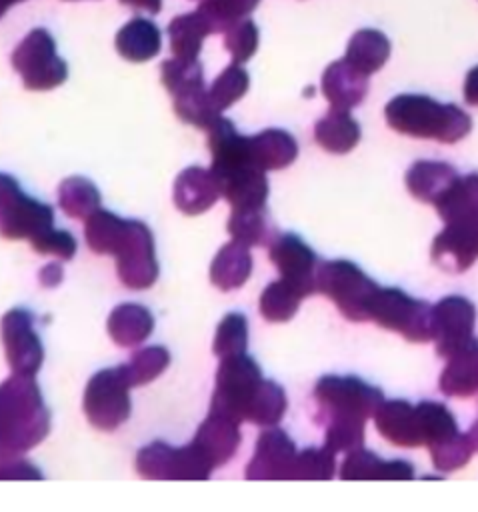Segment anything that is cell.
Segmentation results:
<instances>
[{
	"instance_id": "cell-1",
	"label": "cell",
	"mask_w": 478,
	"mask_h": 512,
	"mask_svg": "<svg viewBox=\"0 0 478 512\" xmlns=\"http://www.w3.org/2000/svg\"><path fill=\"white\" fill-rule=\"evenodd\" d=\"M208 146L212 152L210 172L232 210L266 206L268 180L264 170L250 160L248 136L238 134L232 120L218 116L208 126Z\"/></svg>"
},
{
	"instance_id": "cell-2",
	"label": "cell",
	"mask_w": 478,
	"mask_h": 512,
	"mask_svg": "<svg viewBox=\"0 0 478 512\" xmlns=\"http://www.w3.org/2000/svg\"><path fill=\"white\" fill-rule=\"evenodd\" d=\"M50 430V412L34 376L12 374L0 384V462L40 444Z\"/></svg>"
},
{
	"instance_id": "cell-3",
	"label": "cell",
	"mask_w": 478,
	"mask_h": 512,
	"mask_svg": "<svg viewBox=\"0 0 478 512\" xmlns=\"http://www.w3.org/2000/svg\"><path fill=\"white\" fill-rule=\"evenodd\" d=\"M384 118L388 126L400 134L438 140L454 144L462 140L470 128L472 118L456 104H440L424 94L394 96L386 108Z\"/></svg>"
},
{
	"instance_id": "cell-4",
	"label": "cell",
	"mask_w": 478,
	"mask_h": 512,
	"mask_svg": "<svg viewBox=\"0 0 478 512\" xmlns=\"http://www.w3.org/2000/svg\"><path fill=\"white\" fill-rule=\"evenodd\" d=\"M314 400L320 424L330 420L366 422L376 414L384 396L378 388L356 376H322L314 386Z\"/></svg>"
},
{
	"instance_id": "cell-5",
	"label": "cell",
	"mask_w": 478,
	"mask_h": 512,
	"mask_svg": "<svg viewBox=\"0 0 478 512\" xmlns=\"http://www.w3.org/2000/svg\"><path fill=\"white\" fill-rule=\"evenodd\" d=\"M380 286L348 260H326L318 264L316 292L328 296L352 322L370 320V304Z\"/></svg>"
},
{
	"instance_id": "cell-6",
	"label": "cell",
	"mask_w": 478,
	"mask_h": 512,
	"mask_svg": "<svg viewBox=\"0 0 478 512\" xmlns=\"http://www.w3.org/2000/svg\"><path fill=\"white\" fill-rule=\"evenodd\" d=\"M370 320L398 332L410 342L434 340V308L400 288H378L370 304Z\"/></svg>"
},
{
	"instance_id": "cell-7",
	"label": "cell",
	"mask_w": 478,
	"mask_h": 512,
	"mask_svg": "<svg viewBox=\"0 0 478 512\" xmlns=\"http://www.w3.org/2000/svg\"><path fill=\"white\" fill-rule=\"evenodd\" d=\"M12 66L28 90H52L68 76V66L56 54V42L44 28H34L24 36L12 52Z\"/></svg>"
},
{
	"instance_id": "cell-8",
	"label": "cell",
	"mask_w": 478,
	"mask_h": 512,
	"mask_svg": "<svg viewBox=\"0 0 478 512\" xmlns=\"http://www.w3.org/2000/svg\"><path fill=\"white\" fill-rule=\"evenodd\" d=\"M130 380L124 366L96 372L84 390V414L98 430H116L130 416Z\"/></svg>"
},
{
	"instance_id": "cell-9",
	"label": "cell",
	"mask_w": 478,
	"mask_h": 512,
	"mask_svg": "<svg viewBox=\"0 0 478 512\" xmlns=\"http://www.w3.org/2000/svg\"><path fill=\"white\" fill-rule=\"evenodd\" d=\"M54 210L26 196L18 182L0 174V234L8 240H34L54 228Z\"/></svg>"
},
{
	"instance_id": "cell-10",
	"label": "cell",
	"mask_w": 478,
	"mask_h": 512,
	"mask_svg": "<svg viewBox=\"0 0 478 512\" xmlns=\"http://www.w3.org/2000/svg\"><path fill=\"white\" fill-rule=\"evenodd\" d=\"M262 380V372L250 356L236 354L222 358L216 372V390L212 394L210 410L230 416L236 422L246 420L248 404Z\"/></svg>"
},
{
	"instance_id": "cell-11",
	"label": "cell",
	"mask_w": 478,
	"mask_h": 512,
	"mask_svg": "<svg viewBox=\"0 0 478 512\" xmlns=\"http://www.w3.org/2000/svg\"><path fill=\"white\" fill-rule=\"evenodd\" d=\"M134 464L138 474L150 480H208L214 470L194 442L174 448L156 440L138 450Z\"/></svg>"
},
{
	"instance_id": "cell-12",
	"label": "cell",
	"mask_w": 478,
	"mask_h": 512,
	"mask_svg": "<svg viewBox=\"0 0 478 512\" xmlns=\"http://www.w3.org/2000/svg\"><path fill=\"white\" fill-rule=\"evenodd\" d=\"M116 270L132 290L150 288L158 278L154 240L148 226L140 220H128V230L116 250Z\"/></svg>"
},
{
	"instance_id": "cell-13",
	"label": "cell",
	"mask_w": 478,
	"mask_h": 512,
	"mask_svg": "<svg viewBox=\"0 0 478 512\" xmlns=\"http://www.w3.org/2000/svg\"><path fill=\"white\" fill-rule=\"evenodd\" d=\"M0 332L12 372L34 376L44 360V348L34 330V316L24 308H12L4 314Z\"/></svg>"
},
{
	"instance_id": "cell-14",
	"label": "cell",
	"mask_w": 478,
	"mask_h": 512,
	"mask_svg": "<svg viewBox=\"0 0 478 512\" xmlns=\"http://www.w3.org/2000/svg\"><path fill=\"white\" fill-rule=\"evenodd\" d=\"M270 260L278 268L280 278L292 284L304 298L316 292L318 256L296 234H280L270 244Z\"/></svg>"
},
{
	"instance_id": "cell-15",
	"label": "cell",
	"mask_w": 478,
	"mask_h": 512,
	"mask_svg": "<svg viewBox=\"0 0 478 512\" xmlns=\"http://www.w3.org/2000/svg\"><path fill=\"white\" fill-rule=\"evenodd\" d=\"M432 308L436 352L446 358L474 338L476 308L464 296H446Z\"/></svg>"
},
{
	"instance_id": "cell-16",
	"label": "cell",
	"mask_w": 478,
	"mask_h": 512,
	"mask_svg": "<svg viewBox=\"0 0 478 512\" xmlns=\"http://www.w3.org/2000/svg\"><path fill=\"white\" fill-rule=\"evenodd\" d=\"M430 254L442 270H468L478 258V218L444 222V230L434 238Z\"/></svg>"
},
{
	"instance_id": "cell-17",
	"label": "cell",
	"mask_w": 478,
	"mask_h": 512,
	"mask_svg": "<svg viewBox=\"0 0 478 512\" xmlns=\"http://www.w3.org/2000/svg\"><path fill=\"white\" fill-rule=\"evenodd\" d=\"M296 454V446L284 430L268 428L256 440V450L246 468V478L292 480Z\"/></svg>"
},
{
	"instance_id": "cell-18",
	"label": "cell",
	"mask_w": 478,
	"mask_h": 512,
	"mask_svg": "<svg viewBox=\"0 0 478 512\" xmlns=\"http://www.w3.org/2000/svg\"><path fill=\"white\" fill-rule=\"evenodd\" d=\"M236 420L230 416L210 410L206 420L198 426L194 436V446L210 462L212 468L226 464L240 446V430Z\"/></svg>"
},
{
	"instance_id": "cell-19",
	"label": "cell",
	"mask_w": 478,
	"mask_h": 512,
	"mask_svg": "<svg viewBox=\"0 0 478 512\" xmlns=\"http://www.w3.org/2000/svg\"><path fill=\"white\" fill-rule=\"evenodd\" d=\"M368 92V76L350 66L344 58L332 62L322 74V94L332 108L350 110L358 106Z\"/></svg>"
},
{
	"instance_id": "cell-20",
	"label": "cell",
	"mask_w": 478,
	"mask_h": 512,
	"mask_svg": "<svg viewBox=\"0 0 478 512\" xmlns=\"http://www.w3.org/2000/svg\"><path fill=\"white\" fill-rule=\"evenodd\" d=\"M220 196L214 174L200 166L184 168L174 182V202L184 214L206 212Z\"/></svg>"
},
{
	"instance_id": "cell-21",
	"label": "cell",
	"mask_w": 478,
	"mask_h": 512,
	"mask_svg": "<svg viewBox=\"0 0 478 512\" xmlns=\"http://www.w3.org/2000/svg\"><path fill=\"white\" fill-rule=\"evenodd\" d=\"M342 480H412L414 468L406 460H382L364 446L350 450L340 468Z\"/></svg>"
},
{
	"instance_id": "cell-22",
	"label": "cell",
	"mask_w": 478,
	"mask_h": 512,
	"mask_svg": "<svg viewBox=\"0 0 478 512\" xmlns=\"http://www.w3.org/2000/svg\"><path fill=\"white\" fill-rule=\"evenodd\" d=\"M374 422L378 432L392 444L404 446V448L422 446L416 406H412L410 402L384 400L374 414Z\"/></svg>"
},
{
	"instance_id": "cell-23",
	"label": "cell",
	"mask_w": 478,
	"mask_h": 512,
	"mask_svg": "<svg viewBox=\"0 0 478 512\" xmlns=\"http://www.w3.org/2000/svg\"><path fill=\"white\" fill-rule=\"evenodd\" d=\"M458 180L454 166L436 160H418L406 172V186L414 198L428 204H438Z\"/></svg>"
},
{
	"instance_id": "cell-24",
	"label": "cell",
	"mask_w": 478,
	"mask_h": 512,
	"mask_svg": "<svg viewBox=\"0 0 478 512\" xmlns=\"http://www.w3.org/2000/svg\"><path fill=\"white\" fill-rule=\"evenodd\" d=\"M446 366L440 374V390L446 396H472L478 392V340L472 338L468 344L446 356Z\"/></svg>"
},
{
	"instance_id": "cell-25",
	"label": "cell",
	"mask_w": 478,
	"mask_h": 512,
	"mask_svg": "<svg viewBox=\"0 0 478 512\" xmlns=\"http://www.w3.org/2000/svg\"><path fill=\"white\" fill-rule=\"evenodd\" d=\"M250 160L266 170H280L290 166L298 156L296 140L280 128H268L260 134L248 136Z\"/></svg>"
},
{
	"instance_id": "cell-26",
	"label": "cell",
	"mask_w": 478,
	"mask_h": 512,
	"mask_svg": "<svg viewBox=\"0 0 478 512\" xmlns=\"http://www.w3.org/2000/svg\"><path fill=\"white\" fill-rule=\"evenodd\" d=\"M114 44L122 58L130 62H146L160 52L162 34L152 20L138 16L118 30Z\"/></svg>"
},
{
	"instance_id": "cell-27",
	"label": "cell",
	"mask_w": 478,
	"mask_h": 512,
	"mask_svg": "<svg viewBox=\"0 0 478 512\" xmlns=\"http://www.w3.org/2000/svg\"><path fill=\"white\" fill-rule=\"evenodd\" d=\"M154 330V318L140 304H120L108 316V334L118 346H138Z\"/></svg>"
},
{
	"instance_id": "cell-28",
	"label": "cell",
	"mask_w": 478,
	"mask_h": 512,
	"mask_svg": "<svg viewBox=\"0 0 478 512\" xmlns=\"http://www.w3.org/2000/svg\"><path fill=\"white\" fill-rule=\"evenodd\" d=\"M390 56V42L386 34L374 28H362L352 34L346 46L344 60L358 72L370 76L378 72Z\"/></svg>"
},
{
	"instance_id": "cell-29",
	"label": "cell",
	"mask_w": 478,
	"mask_h": 512,
	"mask_svg": "<svg viewBox=\"0 0 478 512\" xmlns=\"http://www.w3.org/2000/svg\"><path fill=\"white\" fill-rule=\"evenodd\" d=\"M252 272V256L248 246L232 240L224 244L210 264V280L220 290H234L242 286Z\"/></svg>"
},
{
	"instance_id": "cell-30",
	"label": "cell",
	"mask_w": 478,
	"mask_h": 512,
	"mask_svg": "<svg viewBox=\"0 0 478 512\" xmlns=\"http://www.w3.org/2000/svg\"><path fill=\"white\" fill-rule=\"evenodd\" d=\"M314 138L324 150L332 154H346L358 144L360 126L348 110L332 108L324 118L316 122Z\"/></svg>"
},
{
	"instance_id": "cell-31",
	"label": "cell",
	"mask_w": 478,
	"mask_h": 512,
	"mask_svg": "<svg viewBox=\"0 0 478 512\" xmlns=\"http://www.w3.org/2000/svg\"><path fill=\"white\" fill-rule=\"evenodd\" d=\"M228 232L232 240L244 244V246H270L274 238L278 236L266 206L262 208H242L232 210V216L228 220Z\"/></svg>"
},
{
	"instance_id": "cell-32",
	"label": "cell",
	"mask_w": 478,
	"mask_h": 512,
	"mask_svg": "<svg viewBox=\"0 0 478 512\" xmlns=\"http://www.w3.org/2000/svg\"><path fill=\"white\" fill-rule=\"evenodd\" d=\"M208 34H212V32L198 10L180 14L176 18H172V22L168 24L170 50L178 58L196 60L202 50V42Z\"/></svg>"
},
{
	"instance_id": "cell-33",
	"label": "cell",
	"mask_w": 478,
	"mask_h": 512,
	"mask_svg": "<svg viewBox=\"0 0 478 512\" xmlns=\"http://www.w3.org/2000/svg\"><path fill=\"white\" fill-rule=\"evenodd\" d=\"M126 230H128V220L98 208L86 218L84 236L90 250L98 254H116Z\"/></svg>"
},
{
	"instance_id": "cell-34",
	"label": "cell",
	"mask_w": 478,
	"mask_h": 512,
	"mask_svg": "<svg viewBox=\"0 0 478 512\" xmlns=\"http://www.w3.org/2000/svg\"><path fill=\"white\" fill-rule=\"evenodd\" d=\"M444 222L456 218H478V172L458 176L452 188L436 204Z\"/></svg>"
},
{
	"instance_id": "cell-35",
	"label": "cell",
	"mask_w": 478,
	"mask_h": 512,
	"mask_svg": "<svg viewBox=\"0 0 478 512\" xmlns=\"http://www.w3.org/2000/svg\"><path fill=\"white\" fill-rule=\"evenodd\" d=\"M174 112L176 116L186 122L192 124L196 128H208L222 112H218L210 100V94L204 86V82L192 84L180 92H176L174 96Z\"/></svg>"
},
{
	"instance_id": "cell-36",
	"label": "cell",
	"mask_w": 478,
	"mask_h": 512,
	"mask_svg": "<svg viewBox=\"0 0 478 512\" xmlns=\"http://www.w3.org/2000/svg\"><path fill=\"white\" fill-rule=\"evenodd\" d=\"M58 204L66 216L86 220L100 208V192L90 180L82 176H70L58 186Z\"/></svg>"
},
{
	"instance_id": "cell-37",
	"label": "cell",
	"mask_w": 478,
	"mask_h": 512,
	"mask_svg": "<svg viewBox=\"0 0 478 512\" xmlns=\"http://www.w3.org/2000/svg\"><path fill=\"white\" fill-rule=\"evenodd\" d=\"M416 418L422 444H426L428 448L458 434V424L452 412L440 402L424 400L416 404Z\"/></svg>"
},
{
	"instance_id": "cell-38",
	"label": "cell",
	"mask_w": 478,
	"mask_h": 512,
	"mask_svg": "<svg viewBox=\"0 0 478 512\" xmlns=\"http://www.w3.org/2000/svg\"><path fill=\"white\" fill-rule=\"evenodd\" d=\"M286 406L288 402L282 386L272 380H262L254 398L248 404L246 420L258 426H274L282 420Z\"/></svg>"
},
{
	"instance_id": "cell-39",
	"label": "cell",
	"mask_w": 478,
	"mask_h": 512,
	"mask_svg": "<svg viewBox=\"0 0 478 512\" xmlns=\"http://www.w3.org/2000/svg\"><path fill=\"white\" fill-rule=\"evenodd\" d=\"M302 298L304 296L292 284L280 278L270 282L260 294V314L268 322H288L298 312Z\"/></svg>"
},
{
	"instance_id": "cell-40",
	"label": "cell",
	"mask_w": 478,
	"mask_h": 512,
	"mask_svg": "<svg viewBox=\"0 0 478 512\" xmlns=\"http://www.w3.org/2000/svg\"><path fill=\"white\" fill-rule=\"evenodd\" d=\"M260 0H202L196 8L212 34L226 32L236 20L246 18Z\"/></svg>"
},
{
	"instance_id": "cell-41",
	"label": "cell",
	"mask_w": 478,
	"mask_h": 512,
	"mask_svg": "<svg viewBox=\"0 0 478 512\" xmlns=\"http://www.w3.org/2000/svg\"><path fill=\"white\" fill-rule=\"evenodd\" d=\"M170 362V354L164 346H148L142 350H136L128 364L124 366V372L130 380V386H142L158 378Z\"/></svg>"
},
{
	"instance_id": "cell-42",
	"label": "cell",
	"mask_w": 478,
	"mask_h": 512,
	"mask_svg": "<svg viewBox=\"0 0 478 512\" xmlns=\"http://www.w3.org/2000/svg\"><path fill=\"white\" fill-rule=\"evenodd\" d=\"M250 86L248 72L240 64L226 66L218 78L208 88L210 100L218 112H224L228 106H232L236 100H240Z\"/></svg>"
},
{
	"instance_id": "cell-43",
	"label": "cell",
	"mask_w": 478,
	"mask_h": 512,
	"mask_svg": "<svg viewBox=\"0 0 478 512\" xmlns=\"http://www.w3.org/2000/svg\"><path fill=\"white\" fill-rule=\"evenodd\" d=\"M248 346V322L240 312H230L222 318L214 334V354L222 360L228 356L244 354Z\"/></svg>"
},
{
	"instance_id": "cell-44",
	"label": "cell",
	"mask_w": 478,
	"mask_h": 512,
	"mask_svg": "<svg viewBox=\"0 0 478 512\" xmlns=\"http://www.w3.org/2000/svg\"><path fill=\"white\" fill-rule=\"evenodd\" d=\"M336 472V454L324 448H306L296 454L292 480H330Z\"/></svg>"
},
{
	"instance_id": "cell-45",
	"label": "cell",
	"mask_w": 478,
	"mask_h": 512,
	"mask_svg": "<svg viewBox=\"0 0 478 512\" xmlns=\"http://www.w3.org/2000/svg\"><path fill=\"white\" fill-rule=\"evenodd\" d=\"M430 456H432V464L436 470L440 472H454L458 468H464L474 452V446L468 438V434H454L452 438L434 444L428 448Z\"/></svg>"
},
{
	"instance_id": "cell-46",
	"label": "cell",
	"mask_w": 478,
	"mask_h": 512,
	"mask_svg": "<svg viewBox=\"0 0 478 512\" xmlns=\"http://www.w3.org/2000/svg\"><path fill=\"white\" fill-rule=\"evenodd\" d=\"M224 46L236 64L248 62L258 48V28L254 20L240 18L224 32Z\"/></svg>"
},
{
	"instance_id": "cell-47",
	"label": "cell",
	"mask_w": 478,
	"mask_h": 512,
	"mask_svg": "<svg viewBox=\"0 0 478 512\" xmlns=\"http://www.w3.org/2000/svg\"><path fill=\"white\" fill-rule=\"evenodd\" d=\"M162 84L164 88L174 96L176 92L192 86V84H198V82H204L202 78V64L196 60H186V58H170L166 62H162Z\"/></svg>"
},
{
	"instance_id": "cell-48",
	"label": "cell",
	"mask_w": 478,
	"mask_h": 512,
	"mask_svg": "<svg viewBox=\"0 0 478 512\" xmlns=\"http://www.w3.org/2000/svg\"><path fill=\"white\" fill-rule=\"evenodd\" d=\"M324 426V446L334 454L350 452L364 444V422L360 420H330Z\"/></svg>"
},
{
	"instance_id": "cell-49",
	"label": "cell",
	"mask_w": 478,
	"mask_h": 512,
	"mask_svg": "<svg viewBox=\"0 0 478 512\" xmlns=\"http://www.w3.org/2000/svg\"><path fill=\"white\" fill-rule=\"evenodd\" d=\"M32 248L40 254H54L62 260H70L76 254V240L70 232L66 230H56L50 228L44 234L36 236L34 240H30Z\"/></svg>"
},
{
	"instance_id": "cell-50",
	"label": "cell",
	"mask_w": 478,
	"mask_h": 512,
	"mask_svg": "<svg viewBox=\"0 0 478 512\" xmlns=\"http://www.w3.org/2000/svg\"><path fill=\"white\" fill-rule=\"evenodd\" d=\"M0 480H42V472L28 460L8 458L0 462Z\"/></svg>"
},
{
	"instance_id": "cell-51",
	"label": "cell",
	"mask_w": 478,
	"mask_h": 512,
	"mask_svg": "<svg viewBox=\"0 0 478 512\" xmlns=\"http://www.w3.org/2000/svg\"><path fill=\"white\" fill-rule=\"evenodd\" d=\"M464 100L470 106H478V66L470 68L464 80Z\"/></svg>"
},
{
	"instance_id": "cell-52",
	"label": "cell",
	"mask_w": 478,
	"mask_h": 512,
	"mask_svg": "<svg viewBox=\"0 0 478 512\" xmlns=\"http://www.w3.org/2000/svg\"><path fill=\"white\" fill-rule=\"evenodd\" d=\"M38 278H40L42 286H48V288H52V286L60 284V280H62V266H60L58 262L46 264V266L40 270Z\"/></svg>"
},
{
	"instance_id": "cell-53",
	"label": "cell",
	"mask_w": 478,
	"mask_h": 512,
	"mask_svg": "<svg viewBox=\"0 0 478 512\" xmlns=\"http://www.w3.org/2000/svg\"><path fill=\"white\" fill-rule=\"evenodd\" d=\"M468 438H470L474 450H478V420L472 424V428H470V432H468Z\"/></svg>"
},
{
	"instance_id": "cell-54",
	"label": "cell",
	"mask_w": 478,
	"mask_h": 512,
	"mask_svg": "<svg viewBox=\"0 0 478 512\" xmlns=\"http://www.w3.org/2000/svg\"><path fill=\"white\" fill-rule=\"evenodd\" d=\"M12 6V0H0V18L4 16V12Z\"/></svg>"
},
{
	"instance_id": "cell-55",
	"label": "cell",
	"mask_w": 478,
	"mask_h": 512,
	"mask_svg": "<svg viewBox=\"0 0 478 512\" xmlns=\"http://www.w3.org/2000/svg\"><path fill=\"white\" fill-rule=\"evenodd\" d=\"M16 2H22V0H12V4H16Z\"/></svg>"
}]
</instances>
